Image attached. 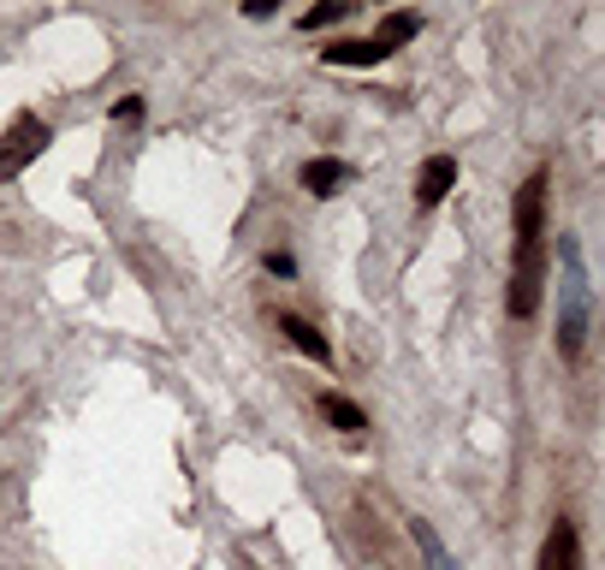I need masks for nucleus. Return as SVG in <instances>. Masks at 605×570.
I'll list each match as a JSON object with an SVG mask.
<instances>
[{
	"mask_svg": "<svg viewBox=\"0 0 605 570\" xmlns=\"http://www.w3.org/2000/svg\"><path fill=\"white\" fill-rule=\"evenodd\" d=\"M54 143V131L36 120V113H19V120H12L7 131H0V185L7 179H19L24 167H31V160L42 155Z\"/></svg>",
	"mask_w": 605,
	"mask_h": 570,
	"instance_id": "f03ea898",
	"label": "nucleus"
},
{
	"mask_svg": "<svg viewBox=\"0 0 605 570\" xmlns=\"http://www.w3.org/2000/svg\"><path fill=\"white\" fill-rule=\"evenodd\" d=\"M451 185H457V160L451 155H427L422 160V179H416V202H422V209H439V202L451 197Z\"/></svg>",
	"mask_w": 605,
	"mask_h": 570,
	"instance_id": "39448f33",
	"label": "nucleus"
},
{
	"mask_svg": "<svg viewBox=\"0 0 605 570\" xmlns=\"http://www.w3.org/2000/svg\"><path fill=\"white\" fill-rule=\"evenodd\" d=\"M540 570H582V540H575V523L558 517L540 540Z\"/></svg>",
	"mask_w": 605,
	"mask_h": 570,
	"instance_id": "20e7f679",
	"label": "nucleus"
},
{
	"mask_svg": "<svg viewBox=\"0 0 605 570\" xmlns=\"http://www.w3.org/2000/svg\"><path fill=\"white\" fill-rule=\"evenodd\" d=\"M416 31H422V19H416V12H386V19H380V31H374V42L392 54L397 42H410Z\"/></svg>",
	"mask_w": 605,
	"mask_h": 570,
	"instance_id": "9d476101",
	"label": "nucleus"
},
{
	"mask_svg": "<svg viewBox=\"0 0 605 570\" xmlns=\"http://www.w3.org/2000/svg\"><path fill=\"white\" fill-rule=\"evenodd\" d=\"M540 238H546V167H535L528 185L516 190V256L540 250Z\"/></svg>",
	"mask_w": 605,
	"mask_h": 570,
	"instance_id": "7ed1b4c3",
	"label": "nucleus"
},
{
	"mask_svg": "<svg viewBox=\"0 0 605 570\" xmlns=\"http://www.w3.org/2000/svg\"><path fill=\"white\" fill-rule=\"evenodd\" d=\"M558 261H564V273H558V350L575 362L587 345V273H582V244L575 238H558Z\"/></svg>",
	"mask_w": 605,
	"mask_h": 570,
	"instance_id": "f257e3e1",
	"label": "nucleus"
},
{
	"mask_svg": "<svg viewBox=\"0 0 605 570\" xmlns=\"http://www.w3.org/2000/svg\"><path fill=\"white\" fill-rule=\"evenodd\" d=\"M345 19V7H309L303 12V31H321V24H338Z\"/></svg>",
	"mask_w": 605,
	"mask_h": 570,
	"instance_id": "f8f14e48",
	"label": "nucleus"
},
{
	"mask_svg": "<svg viewBox=\"0 0 605 570\" xmlns=\"http://www.w3.org/2000/svg\"><path fill=\"white\" fill-rule=\"evenodd\" d=\"M113 120H143V96H125V101H113Z\"/></svg>",
	"mask_w": 605,
	"mask_h": 570,
	"instance_id": "ddd939ff",
	"label": "nucleus"
},
{
	"mask_svg": "<svg viewBox=\"0 0 605 570\" xmlns=\"http://www.w3.org/2000/svg\"><path fill=\"white\" fill-rule=\"evenodd\" d=\"M410 529H416V547L427 552V565H434V570H457V559L446 552V540L434 535V523H422V517H416V523H410Z\"/></svg>",
	"mask_w": 605,
	"mask_h": 570,
	"instance_id": "9b49d317",
	"label": "nucleus"
},
{
	"mask_svg": "<svg viewBox=\"0 0 605 570\" xmlns=\"http://www.w3.org/2000/svg\"><path fill=\"white\" fill-rule=\"evenodd\" d=\"M345 179H350V167H345V160H333V155L303 160V190H309V197H333Z\"/></svg>",
	"mask_w": 605,
	"mask_h": 570,
	"instance_id": "423d86ee",
	"label": "nucleus"
},
{
	"mask_svg": "<svg viewBox=\"0 0 605 570\" xmlns=\"http://www.w3.org/2000/svg\"><path fill=\"white\" fill-rule=\"evenodd\" d=\"M279 333H285V339H291V345H298V350H303V357H315V362H327V357H333V345H327V333H315V327H309V321H303V315H285V321H279Z\"/></svg>",
	"mask_w": 605,
	"mask_h": 570,
	"instance_id": "0eeeda50",
	"label": "nucleus"
},
{
	"mask_svg": "<svg viewBox=\"0 0 605 570\" xmlns=\"http://www.w3.org/2000/svg\"><path fill=\"white\" fill-rule=\"evenodd\" d=\"M268 268H273V273H298V261H291L285 250H273V256H268Z\"/></svg>",
	"mask_w": 605,
	"mask_h": 570,
	"instance_id": "4468645a",
	"label": "nucleus"
},
{
	"mask_svg": "<svg viewBox=\"0 0 605 570\" xmlns=\"http://www.w3.org/2000/svg\"><path fill=\"white\" fill-rule=\"evenodd\" d=\"M321 60H327V66H380V60H386V48L368 36V42H338V48H321Z\"/></svg>",
	"mask_w": 605,
	"mask_h": 570,
	"instance_id": "6e6552de",
	"label": "nucleus"
},
{
	"mask_svg": "<svg viewBox=\"0 0 605 570\" xmlns=\"http://www.w3.org/2000/svg\"><path fill=\"white\" fill-rule=\"evenodd\" d=\"M321 416H327L333 428H345V434H362L368 428V416L345 399V392H321Z\"/></svg>",
	"mask_w": 605,
	"mask_h": 570,
	"instance_id": "1a4fd4ad",
	"label": "nucleus"
}]
</instances>
